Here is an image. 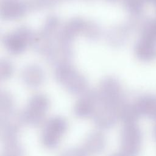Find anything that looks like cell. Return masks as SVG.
Wrapping results in <instances>:
<instances>
[{"label":"cell","instance_id":"1","mask_svg":"<svg viewBox=\"0 0 156 156\" xmlns=\"http://www.w3.org/2000/svg\"><path fill=\"white\" fill-rule=\"evenodd\" d=\"M66 129V122L61 118L53 119L46 126L41 136L43 145L50 147L57 143Z\"/></svg>","mask_w":156,"mask_h":156}]
</instances>
